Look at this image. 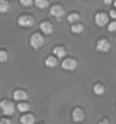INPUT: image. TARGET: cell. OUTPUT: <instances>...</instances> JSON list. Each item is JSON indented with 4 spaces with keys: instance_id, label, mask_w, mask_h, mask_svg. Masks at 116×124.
Instances as JSON below:
<instances>
[{
    "instance_id": "obj_1",
    "label": "cell",
    "mask_w": 116,
    "mask_h": 124,
    "mask_svg": "<svg viewBox=\"0 0 116 124\" xmlns=\"http://www.w3.org/2000/svg\"><path fill=\"white\" fill-rule=\"evenodd\" d=\"M0 108H1V111L5 115L7 116H10V115H13L16 111V106L14 104L13 101H8V99H3V101H0Z\"/></svg>"
},
{
    "instance_id": "obj_2",
    "label": "cell",
    "mask_w": 116,
    "mask_h": 124,
    "mask_svg": "<svg viewBox=\"0 0 116 124\" xmlns=\"http://www.w3.org/2000/svg\"><path fill=\"white\" fill-rule=\"evenodd\" d=\"M45 43V39H44V36L41 35L39 33H34L32 34V36L29 37V44L32 46L33 49H39L42 47Z\"/></svg>"
},
{
    "instance_id": "obj_3",
    "label": "cell",
    "mask_w": 116,
    "mask_h": 124,
    "mask_svg": "<svg viewBox=\"0 0 116 124\" xmlns=\"http://www.w3.org/2000/svg\"><path fill=\"white\" fill-rule=\"evenodd\" d=\"M17 23L22 27H32L33 25L35 24V18H34L32 15L25 14V15H22V16L18 18Z\"/></svg>"
},
{
    "instance_id": "obj_4",
    "label": "cell",
    "mask_w": 116,
    "mask_h": 124,
    "mask_svg": "<svg viewBox=\"0 0 116 124\" xmlns=\"http://www.w3.org/2000/svg\"><path fill=\"white\" fill-rule=\"evenodd\" d=\"M62 68L64 69V70H68V71H73L76 70L78 67V62L77 60L72 59V58H67L62 61Z\"/></svg>"
},
{
    "instance_id": "obj_5",
    "label": "cell",
    "mask_w": 116,
    "mask_h": 124,
    "mask_svg": "<svg viewBox=\"0 0 116 124\" xmlns=\"http://www.w3.org/2000/svg\"><path fill=\"white\" fill-rule=\"evenodd\" d=\"M96 49L99 52L106 53L110 50V43L108 42V39H99L96 43Z\"/></svg>"
},
{
    "instance_id": "obj_6",
    "label": "cell",
    "mask_w": 116,
    "mask_h": 124,
    "mask_svg": "<svg viewBox=\"0 0 116 124\" xmlns=\"http://www.w3.org/2000/svg\"><path fill=\"white\" fill-rule=\"evenodd\" d=\"M95 22L99 27H104L108 24V15L105 13H97L95 16Z\"/></svg>"
},
{
    "instance_id": "obj_7",
    "label": "cell",
    "mask_w": 116,
    "mask_h": 124,
    "mask_svg": "<svg viewBox=\"0 0 116 124\" xmlns=\"http://www.w3.org/2000/svg\"><path fill=\"white\" fill-rule=\"evenodd\" d=\"M39 30L46 35H51L52 33L54 32V27H53L51 22L44 20V22H41V24H39Z\"/></svg>"
},
{
    "instance_id": "obj_8",
    "label": "cell",
    "mask_w": 116,
    "mask_h": 124,
    "mask_svg": "<svg viewBox=\"0 0 116 124\" xmlns=\"http://www.w3.org/2000/svg\"><path fill=\"white\" fill-rule=\"evenodd\" d=\"M50 14L52 16L56 17V18H61L64 15V9H63V7L61 5H53L50 8Z\"/></svg>"
},
{
    "instance_id": "obj_9",
    "label": "cell",
    "mask_w": 116,
    "mask_h": 124,
    "mask_svg": "<svg viewBox=\"0 0 116 124\" xmlns=\"http://www.w3.org/2000/svg\"><path fill=\"white\" fill-rule=\"evenodd\" d=\"M13 97H14V99L17 101H23L28 98V95H27V93H26L25 90H23V89H17V90L14 92Z\"/></svg>"
},
{
    "instance_id": "obj_10",
    "label": "cell",
    "mask_w": 116,
    "mask_h": 124,
    "mask_svg": "<svg viewBox=\"0 0 116 124\" xmlns=\"http://www.w3.org/2000/svg\"><path fill=\"white\" fill-rule=\"evenodd\" d=\"M85 116H86V115H85V112L82 111L81 108L77 107L72 111V118H73L74 122H81L85 118Z\"/></svg>"
},
{
    "instance_id": "obj_11",
    "label": "cell",
    "mask_w": 116,
    "mask_h": 124,
    "mask_svg": "<svg viewBox=\"0 0 116 124\" xmlns=\"http://www.w3.org/2000/svg\"><path fill=\"white\" fill-rule=\"evenodd\" d=\"M52 52H53V54H55L56 58H59V59L64 58L65 54H67V51H65V49L63 46H54L53 50H52Z\"/></svg>"
},
{
    "instance_id": "obj_12",
    "label": "cell",
    "mask_w": 116,
    "mask_h": 124,
    "mask_svg": "<svg viewBox=\"0 0 116 124\" xmlns=\"http://www.w3.org/2000/svg\"><path fill=\"white\" fill-rule=\"evenodd\" d=\"M20 122L23 124H33L35 123V116L33 114H25L20 117Z\"/></svg>"
},
{
    "instance_id": "obj_13",
    "label": "cell",
    "mask_w": 116,
    "mask_h": 124,
    "mask_svg": "<svg viewBox=\"0 0 116 124\" xmlns=\"http://www.w3.org/2000/svg\"><path fill=\"white\" fill-rule=\"evenodd\" d=\"M45 65L47 68H55L58 67V60L54 56H47L45 59Z\"/></svg>"
},
{
    "instance_id": "obj_14",
    "label": "cell",
    "mask_w": 116,
    "mask_h": 124,
    "mask_svg": "<svg viewBox=\"0 0 116 124\" xmlns=\"http://www.w3.org/2000/svg\"><path fill=\"white\" fill-rule=\"evenodd\" d=\"M84 30H85V26L80 23H74L71 26V32L74 33V34H80V33L84 32Z\"/></svg>"
},
{
    "instance_id": "obj_15",
    "label": "cell",
    "mask_w": 116,
    "mask_h": 124,
    "mask_svg": "<svg viewBox=\"0 0 116 124\" xmlns=\"http://www.w3.org/2000/svg\"><path fill=\"white\" fill-rule=\"evenodd\" d=\"M10 9V3L7 0H0V13H8Z\"/></svg>"
},
{
    "instance_id": "obj_16",
    "label": "cell",
    "mask_w": 116,
    "mask_h": 124,
    "mask_svg": "<svg viewBox=\"0 0 116 124\" xmlns=\"http://www.w3.org/2000/svg\"><path fill=\"white\" fill-rule=\"evenodd\" d=\"M81 19L80 15L78 13H71L68 15V22L71 24H74V23H78L79 20Z\"/></svg>"
},
{
    "instance_id": "obj_17",
    "label": "cell",
    "mask_w": 116,
    "mask_h": 124,
    "mask_svg": "<svg viewBox=\"0 0 116 124\" xmlns=\"http://www.w3.org/2000/svg\"><path fill=\"white\" fill-rule=\"evenodd\" d=\"M93 90L96 95H104L105 94V87L101 84H96V85L93 87Z\"/></svg>"
},
{
    "instance_id": "obj_18",
    "label": "cell",
    "mask_w": 116,
    "mask_h": 124,
    "mask_svg": "<svg viewBox=\"0 0 116 124\" xmlns=\"http://www.w3.org/2000/svg\"><path fill=\"white\" fill-rule=\"evenodd\" d=\"M17 108H18V111H19V112L25 113V112L29 111L31 106H29L28 103H25V101H19V104L17 105Z\"/></svg>"
},
{
    "instance_id": "obj_19",
    "label": "cell",
    "mask_w": 116,
    "mask_h": 124,
    "mask_svg": "<svg viewBox=\"0 0 116 124\" xmlns=\"http://www.w3.org/2000/svg\"><path fill=\"white\" fill-rule=\"evenodd\" d=\"M35 5L39 9H45L50 5V1L48 0H35Z\"/></svg>"
},
{
    "instance_id": "obj_20",
    "label": "cell",
    "mask_w": 116,
    "mask_h": 124,
    "mask_svg": "<svg viewBox=\"0 0 116 124\" xmlns=\"http://www.w3.org/2000/svg\"><path fill=\"white\" fill-rule=\"evenodd\" d=\"M8 58H9V55H8L7 51H5V50H0V63H5V62H7Z\"/></svg>"
},
{
    "instance_id": "obj_21",
    "label": "cell",
    "mask_w": 116,
    "mask_h": 124,
    "mask_svg": "<svg viewBox=\"0 0 116 124\" xmlns=\"http://www.w3.org/2000/svg\"><path fill=\"white\" fill-rule=\"evenodd\" d=\"M20 3L24 7H31L33 3H35V0H20Z\"/></svg>"
},
{
    "instance_id": "obj_22",
    "label": "cell",
    "mask_w": 116,
    "mask_h": 124,
    "mask_svg": "<svg viewBox=\"0 0 116 124\" xmlns=\"http://www.w3.org/2000/svg\"><path fill=\"white\" fill-rule=\"evenodd\" d=\"M107 30H108V32H110V33L116 32V22H112V23L108 25Z\"/></svg>"
},
{
    "instance_id": "obj_23",
    "label": "cell",
    "mask_w": 116,
    "mask_h": 124,
    "mask_svg": "<svg viewBox=\"0 0 116 124\" xmlns=\"http://www.w3.org/2000/svg\"><path fill=\"white\" fill-rule=\"evenodd\" d=\"M0 123H6V124H11V120H8V118H0Z\"/></svg>"
},
{
    "instance_id": "obj_24",
    "label": "cell",
    "mask_w": 116,
    "mask_h": 124,
    "mask_svg": "<svg viewBox=\"0 0 116 124\" xmlns=\"http://www.w3.org/2000/svg\"><path fill=\"white\" fill-rule=\"evenodd\" d=\"M109 16L112 17V18H114V19H116V10H114V9H112L109 11Z\"/></svg>"
},
{
    "instance_id": "obj_25",
    "label": "cell",
    "mask_w": 116,
    "mask_h": 124,
    "mask_svg": "<svg viewBox=\"0 0 116 124\" xmlns=\"http://www.w3.org/2000/svg\"><path fill=\"white\" fill-rule=\"evenodd\" d=\"M103 1H104V3H105V5H110V3L114 2L115 0H103Z\"/></svg>"
},
{
    "instance_id": "obj_26",
    "label": "cell",
    "mask_w": 116,
    "mask_h": 124,
    "mask_svg": "<svg viewBox=\"0 0 116 124\" xmlns=\"http://www.w3.org/2000/svg\"><path fill=\"white\" fill-rule=\"evenodd\" d=\"M98 123L99 124H101V123H109V121H108V120H101V121H99Z\"/></svg>"
},
{
    "instance_id": "obj_27",
    "label": "cell",
    "mask_w": 116,
    "mask_h": 124,
    "mask_svg": "<svg viewBox=\"0 0 116 124\" xmlns=\"http://www.w3.org/2000/svg\"><path fill=\"white\" fill-rule=\"evenodd\" d=\"M114 5H115V7H116V0H115V1H114Z\"/></svg>"
},
{
    "instance_id": "obj_28",
    "label": "cell",
    "mask_w": 116,
    "mask_h": 124,
    "mask_svg": "<svg viewBox=\"0 0 116 124\" xmlns=\"http://www.w3.org/2000/svg\"><path fill=\"white\" fill-rule=\"evenodd\" d=\"M115 43H116V39H115Z\"/></svg>"
}]
</instances>
